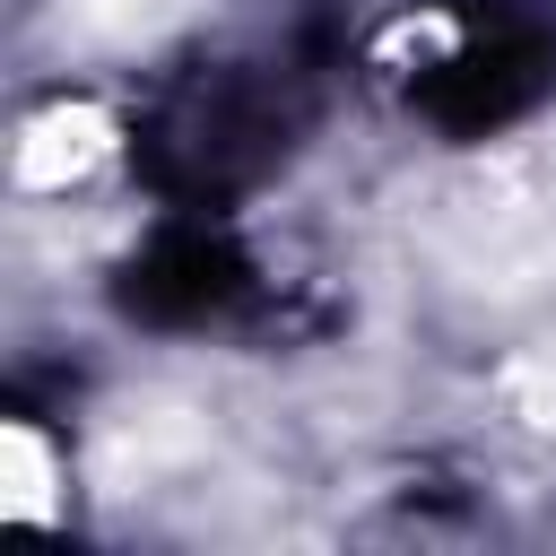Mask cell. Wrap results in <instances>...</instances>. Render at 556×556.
<instances>
[{"label": "cell", "instance_id": "obj_1", "mask_svg": "<svg viewBox=\"0 0 556 556\" xmlns=\"http://www.w3.org/2000/svg\"><path fill=\"white\" fill-rule=\"evenodd\" d=\"M52 452L35 443V426H9V513H26V521H52L61 504H52Z\"/></svg>", "mask_w": 556, "mask_h": 556}]
</instances>
